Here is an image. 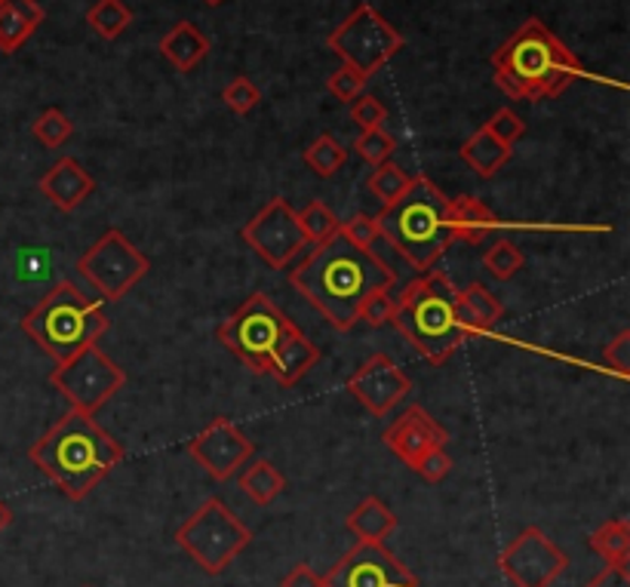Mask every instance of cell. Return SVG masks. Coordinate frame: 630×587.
Returning <instances> with one entry per match:
<instances>
[{"label":"cell","instance_id":"4","mask_svg":"<svg viewBox=\"0 0 630 587\" xmlns=\"http://www.w3.org/2000/svg\"><path fill=\"white\" fill-rule=\"evenodd\" d=\"M449 203L452 201L430 179L416 175L401 201L375 215L382 237L418 274L430 271L446 256V249L456 244Z\"/></svg>","mask_w":630,"mask_h":587},{"label":"cell","instance_id":"30","mask_svg":"<svg viewBox=\"0 0 630 587\" xmlns=\"http://www.w3.org/2000/svg\"><path fill=\"white\" fill-rule=\"evenodd\" d=\"M413 179L416 175H409V172L403 170V167H397V163H382V167H375L373 172H370V182H366V188H370V194L373 198H378L382 201V210L385 206H391V203H397L409 191V185H413Z\"/></svg>","mask_w":630,"mask_h":587},{"label":"cell","instance_id":"2","mask_svg":"<svg viewBox=\"0 0 630 587\" xmlns=\"http://www.w3.org/2000/svg\"><path fill=\"white\" fill-rule=\"evenodd\" d=\"M124 446L81 409H68L29 449L31 465L46 473L68 502H84L124 461Z\"/></svg>","mask_w":630,"mask_h":587},{"label":"cell","instance_id":"44","mask_svg":"<svg viewBox=\"0 0 630 587\" xmlns=\"http://www.w3.org/2000/svg\"><path fill=\"white\" fill-rule=\"evenodd\" d=\"M585 587H630L628 566H606L600 575H594Z\"/></svg>","mask_w":630,"mask_h":587},{"label":"cell","instance_id":"19","mask_svg":"<svg viewBox=\"0 0 630 587\" xmlns=\"http://www.w3.org/2000/svg\"><path fill=\"white\" fill-rule=\"evenodd\" d=\"M317 363H320V348H317L299 327H292V330L284 335L280 348H277L271 366H268V375L277 378V385L292 387L299 385L301 378L311 373Z\"/></svg>","mask_w":630,"mask_h":587},{"label":"cell","instance_id":"23","mask_svg":"<svg viewBox=\"0 0 630 587\" xmlns=\"http://www.w3.org/2000/svg\"><path fill=\"white\" fill-rule=\"evenodd\" d=\"M348 532L357 538V542H375V545H385L387 538L397 530V514L387 508L378 495H370L348 514L344 520Z\"/></svg>","mask_w":630,"mask_h":587},{"label":"cell","instance_id":"33","mask_svg":"<svg viewBox=\"0 0 630 587\" xmlns=\"http://www.w3.org/2000/svg\"><path fill=\"white\" fill-rule=\"evenodd\" d=\"M31 136L43 145V148H50V151H56L62 145L68 142L74 136V124L72 117L62 115L58 108H46L34 124H31Z\"/></svg>","mask_w":630,"mask_h":587},{"label":"cell","instance_id":"10","mask_svg":"<svg viewBox=\"0 0 630 587\" xmlns=\"http://www.w3.org/2000/svg\"><path fill=\"white\" fill-rule=\"evenodd\" d=\"M151 271V258L120 228H108L96 244L77 258V274L105 301H120Z\"/></svg>","mask_w":630,"mask_h":587},{"label":"cell","instance_id":"20","mask_svg":"<svg viewBox=\"0 0 630 587\" xmlns=\"http://www.w3.org/2000/svg\"><path fill=\"white\" fill-rule=\"evenodd\" d=\"M456 314L465 335H487L499 327V320L504 317V305L499 301L495 292H489L483 284H471V287L459 289L456 296Z\"/></svg>","mask_w":630,"mask_h":587},{"label":"cell","instance_id":"13","mask_svg":"<svg viewBox=\"0 0 630 587\" xmlns=\"http://www.w3.org/2000/svg\"><path fill=\"white\" fill-rule=\"evenodd\" d=\"M502 575L516 587H551L566 573V551L551 542L538 526H526L499 557Z\"/></svg>","mask_w":630,"mask_h":587},{"label":"cell","instance_id":"40","mask_svg":"<svg viewBox=\"0 0 630 587\" xmlns=\"http://www.w3.org/2000/svg\"><path fill=\"white\" fill-rule=\"evenodd\" d=\"M351 120L357 124L360 132H363V129H378L385 127L387 108L375 99V96L363 93V96H357V99L351 102Z\"/></svg>","mask_w":630,"mask_h":587},{"label":"cell","instance_id":"45","mask_svg":"<svg viewBox=\"0 0 630 587\" xmlns=\"http://www.w3.org/2000/svg\"><path fill=\"white\" fill-rule=\"evenodd\" d=\"M10 523H13V511H10V508H7V504L0 502V532L7 530V526H10Z\"/></svg>","mask_w":630,"mask_h":587},{"label":"cell","instance_id":"8","mask_svg":"<svg viewBox=\"0 0 630 587\" xmlns=\"http://www.w3.org/2000/svg\"><path fill=\"white\" fill-rule=\"evenodd\" d=\"M292 327H296V323L274 305L271 296L253 292V296L215 330V335H218V342L225 344L241 363H246L253 373L268 375L274 354H277L284 335H287Z\"/></svg>","mask_w":630,"mask_h":587},{"label":"cell","instance_id":"21","mask_svg":"<svg viewBox=\"0 0 630 587\" xmlns=\"http://www.w3.org/2000/svg\"><path fill=\"white\" fill-rule=\"evenodd\" d=\"M43 7L38 0H0V53H15L41 29Z\"/></svg>","mask_w":630,"mask_h":587},{"label":"cell","instance_id":"29","mask_svg":"<svg viewBox=\"0 0 630 587\" xmlns=\"http://www.w3.org/2000/svg\"><path fill=\"white\" fill-rule=\"evenodd\" d=\"M301 160H305V167L314 172V175H320V179H332V175L348 163V148H344L335 136L323 132V136H317L314 142L305 148Z\"/></svg>","mask_w":630,"mask_h":587},{"label":"cell","instance_id":"26","mask_svg":"<svg viewBox=\"0 0 630 587\" xmlns=\"http://www.w3.org/2000/svg\"><path fill=\"white\" fill-rule=\"evenodd\" d=\"M246 471L237 477V487L244 489L246 499L258 508H268L274 504L280 495H284V489H287V477L274 468L268 459H256L244 465Z\"/></svg>","mask_w":630,"mask_h":587},{"label":"cell","instance_id":"7","mask_svg":"<svg viewBox=\"0 0 630 587\" xmlns=\"http://www.w3.org/2000/svg\"><path fill=\"white\" fill-rule=\"evenodd\" d=\"M253 542V532L241 523L222 499L206 502L175 530V545L185 551L206 575H222Z\"/></svg>","mask_w":630,"mask_h":587},{"label":"cell","instance_id":"34","mask_svg":"<svg viewBox=\"0 0 630 587\" xmlns=\"http://www.w3.org/2000/svg\"><path fill=\"white\" fill-rule=\"evenodd\" d=\"M394 314H397V296L391 292V287H375L360 301L357 320H363L366 327H375V330H378V327L391 323Z\"/></svg>","mask_w":630,"mask_h":587},{"label":"cell","instance_id":"37","mask_svg":"<svg viewBox=\"0 0 630 587\" xmlns=\"http://www.w3.org/2000/svg\"><path fill=\"white\" fill-rule=\"evenodd\" d=\"M366 77L357 72V68H351V65H339L335 72L330 74V81H327V89H330L332 96L339 102H354L357 96H363V89H366Z\"/></svg>","mask_w":630,"mask_h":587},{"label":"cell","instance_id":"35","mask_svg":"<svg viewBox=\"0 0 630 587\" xmlns=\"http://www.w3.org/2000/svg\"><path fill=\"white\" fill-rule=\"evenodd\" d=\"M354 151H357L360 160H366V163H373V167H382V163H387L391 154L397 151V139H394L385 127L363 129L357 139H354Z\"/></svg>","mask_w":630,"mask_h":587},{"label":"cell","instance_id":"15","mask_svg":"<svg viewBox=\"0 0 630 587\" xmlns=\"http://www.w3.org/2000/svg\"><path fill=\"white\" fill-rule=\"evenodd\" d=\"M409 391H413V378L403 373L401 363L385 351L363 360L348 378V394L375 418H385L397 403L406 401Z\"/></svg>","mask_w":630,"mask_h":587},{"label":"cell","instance_id":"1","mask_svg":"<svg viewBox=\"0 0 630 587\" xmlns=\"http://www.w3.org/2000/svg\"><path fill=\"white\" fill-rule=\"evenodd\" d=\"M289 284L299 289L327 317L335 332H351L357 327V311L363 296L375 287L397 284V271L375 256L373 249L354 246L342 231L327 244L311 246V256L289 271Z\"/></svg>","mask_w":630,"mask_h":587},{"label":"cell","instance_id":"22","mask_svg":"<svg viewBox=\"0 0 630 587\" xmlns=\"http://www.w3.org/2000/svg\"><path fill=\"white\" fill-rule=\"evenodd\" d=\"M210 53V41L197 25L191 22H175L163 38H160V56L170 62L175 72H194Z\"/></svg>","mask_w":630,"mask_h":587},{"label":"cell","instance_id":"28","mask_svg":"<svg viewBox=\"0 0 630 587\" xmlns=\"http://www.w3.org/2000/svg\"><path fill=\"white\" fill-rule=\"evenodd\" d=\"M86 25L105 41H117L132 25V10L124 0H96L86 10Z\"/></svg>","mask_w":630,"mask_h":587},{"label":"cell","instance_id":"46","mask_svg":"<svg viewBox=\"0 0 630 587\" xmlns=\"http://www.w3.org/2000/svg\"><path fill=\"white\" fill-rule=\"evenodd\" d=\"M203 3H206V7H222L225 0H203Z\"/></svg>","mask_w":630,"mask_h":587},{"label":"cell","instance_id":"16","mask_svg":"<svg viewBox=\"0 0 630 587\" xmlns=\"http://www.w3.org/2000/svg\"><path fill=\"white\" fill-rule=\"evenodd\" d=\"M188 452L213 480L225 483L256 456V444L231 418L218 416L188 444Z\"/></svg>","mask_w":630,"mask_h":587},{"label":"cell","instance_id":"36","mask_svg":"<svg viewBox=\"0 0 630 587\" xmlns=\"http://www.w3.org/2000/svg\"><path fill=\"white\" fill-rule=\"evenodd\" d=\"M222 102H225L237 117H246L256 108L258 102H261V89H258L249 77L241 74V77H234V81L222 89Z\"/></svg>","mask_w":630,"mask_h":587},{"label":"cell","instance_id":"32","mask_svg":"<svg viewBox=\"0 0 630 587\" xmlns=\"http://www.w3.org/2000/svg\"><path fill=\"white\" fill-rule=\"evenodd\" d=\"M523 265H526V256H523V249L511 244V241H495V244L483 253V268H487L495 280H502V284H508L511 277H516V271H523Z\"/></svg>","mask_w":630,"mask_h":587},{"label":"cell","instance_id":"27","mask_svg":"<svg viewBox=\"0 0 630 587\" xmlns=\"http://www.w3.org/2000/svg\"><path fill=\"white\" fill-rule=\"evenodd\" d=\"M590 551L606 563V566H628L630 563V523L624 516L606 520L602 526L590 532Z\"/></svg>","mask_w":630,"mask_h":587},{"label":"cell","instance_id":"3","mask_svg":"<svg viewBox=\"0 0 630 587\" xmlns=\"http://www.w3.org/2000/svg\"><path fill=\"white\" fill-rule=\"evenodd\" d=\"M492 72L495 86L516 102L551 99L573 81L585 77V68L573 50L557 34H551L542 19H526L492 53Z\"/></svg>","mask_w":630,"mask_h":587},{"label":"cell","instance_id":"6","mask_svg":"<svg viewBox=\"0 0 630 587\" xmlns=\"http://www.w3.org/2000/svg\"><path fill=\"white\" fill-rule=\"evenodd\" d=\"M108 314L99 301L89 299L72 280H58L29 314L22 317V332L43 354L65 363L89 344H99L108 332Z\"/></svg>","mask_w":630,"mask_h":587},{"label":"cell","instance_id":"43","mask_svg":"<svg viewBox=\"0 0 630 587\" xmlns=\"http://www.w3.org/2000/svg\"><path fill=\"white\" fill-rule=\"evenodd\" d=\"M280 587H323V575H317L308 563H299V566H292V569L284 575Z\"/></svg>","mask_w":630,"mask_h":587},{"label":"cell","instance_id":"18","mask_svg":"<svg viewBox=\"0 0 630 587\" xmlns=\"http://www.w3.org/2000/svg\"><path fill=\"white\" fill-rule=\"evenodd\" d=\"M38 188H41L43 198L53 203L56 210L74 213V210L96 191V179L81 167V160L62 158L43 172Z\"/></svg>","mask_w":630,"mask_h":587},{"label":"cell","instance_id":"12","mask_svg":"<svg viewBox=\"0 0 630 587\" xmlns=\"http://www.w3.org/2000/svg\"><path fill=\"white\" fill-rule=\"evenodd\" d=\"M246 246L256 253L268 268L284 271L292 258L308 249V237L299 225V213L284 198H274L244 225Z\"/></svg>","mask_w":630,"mask_h":587},{"label":"cell","instance_id":"42","mask_svg":"<svg viewBox=\"0 0 630 587\" xmlns=\"http://www.w3.org/2000/svg\"><path fill=\"white\" fill-rule=\"evenodd\" d=\"M602 360H606V366H612L618 375H628L630 370V330H621L612 339V342L606 344V351H602Z\"/></svg>","mask_w":630,"mask_h":587},{"label":"cell","instance_id":"31","mask_svg":"<svg viewBox=\"0 0 630 587\" xmlns=\"http://www.w3.org/2000/svg\"><path fill=\"white\" fill-rule=\"evenodd\" d=\"M296 213H299V225L311 246L327 244V241L335 237L339 228H342V218L332 213L323 201H311L305 210H296Z\"/></svg>","mask_w":630,"mask_h":587},{"label":"cell","instance_id":"41","mask_svg":"<svg viewBox=\"0 0 630 587\" xmlns=\"http://www.w3.org/2000/svg\"><path fill=\"white\" fill-rule=\"evenodd\" d=\"M413 471H418L428 483H444L449 471H452V456L446 452V446H437V449H428L425 456H418Z\"/></svg>","mask_w":630,"mask_h":587},{"label":"cell","instance_id":"9","mask_svg":"<svg viewBox=\"0 0 630 587\" xmlns=\"http://www.w3.org/2000/svg\"><path fill=\"white\" fill-rule=\"evenodd\" d=\"M327 46L342 58L344 65L357 68L370 81L401 53L403 34L387 22L385 15L375 13L373 3H357L342 25L327 38Z\"/></svg>","mask_w":630,"mask_h":587},{"label":"cell","instance_id":"17","mask_svg":"<svg viewBox=\"0 0 630 587\" xmlns=\"http://www.w3.org/2000/svg\"><path fill=\"white\" fill-rule=\"evenodd\" d=\"M382 444L403 461V465H416L418 456H425L428 449L449 444V430L428 416L425 406H409L401 416L391 421V428L382 434Z\"/></svg>","mask_w":630,"mask_h":587},{"label":"cell","instance_id":"38","mask_svg":"<svg viewBox=\"0 0 630 587\" xmlns=\"http://www.w3.org/2000/svg\"><path fill=\"white\" fill-rule=\"evenodd\" d=\"M483 127H487L489 132L499 139V142L508 145V148H514V145L526 136V124H523V117L514 115L511 108H499V111L489 117Z\"/></svg>","mask_w":630,"mask_h":587},{"label":"cell","instance_id":"5","mask_svg":"<svg viewBox=\"0 0 630 587\" xmlns=\"http://www.w3.org/2000/svg\"><path fill=\"white\" fill-rule=\"evenodd\" d=\"M456 296L459 287L437 268L421 274L397 296V314L391 323L434 366H444L468 342L456 314Z\"/></svg>","mask_w":630,"mask_h":587},{"label":"cell","instance_id":"39","mask_svg":"<svg viewBox=\"0 0 630 587\" xmlns=\"http://www.w3.org/2000/svg\"><path fill=\"white\" fill-rule=\"evenodd\" d=\"M339 231H342L351 244L363 246V249H373V246L382 241V231H378V222H375V215H366V213L351 215L348 222H342V228Z\"/></svg>","mask_w":630,"mask_h":587},{"label":"cell","instance_id":"25","mask_svg":"<svg viewBox=\"0 0 630 587\" xmlns=\"http://www.w3.org/2000/svg\"><path fill=\"white\" fill-rule=\"evenodd\" d=\"M459 154L461 160L480 175V179H492V175H499V172L508 167V160L514 154V148L502 145L487 127H480L468 142L461 145Z\"/></svg>","mask_w":630,"mask_h":587},{"label":"cell","instance_id":"11","mask_svg":"<svg viewBox=\"0 0 630 587\" xmlns=\"http://www.w3.org/2000/svg\"><path fill=\"white\" fill-rule=\"evenodd\" d=\"M50 385L72 403V409L96 416L102 406L127 385V373H124V366H117L115 360L102 351L99 344H89L72 360L56 363V370L50 375Z\"/></svg>","mask_w":630,"mask_h":587},{"label":"cell","instance_id":"24","mask_svg":"<svg viewBox=\"0 0 630 587\" xmlns=\"http://www.w3.org/2000/svg\"><path fill=\"white\" fill-rule=\"evenodd\" d=\"M449 213H452L456 241H465V244H483L492 231L502 228L499 215L492 213L483 201L471 198V194L449 203Z\"/></svg>","mask_w":630,"mask_h":587},{"label":"cell","instance_id":"14","mask_svg":"<svg viewBox=\"0 0 630 587\" xmlns=\"http://www.w3.org/2000/svg\"><path fill=\"white\" fill-rule=\"evenodd\" d=\"M323 587H418V578L385 545L357 542L323 575Z\"/></svg>","mask_w":630,"mask_h":587}]
</instances>
